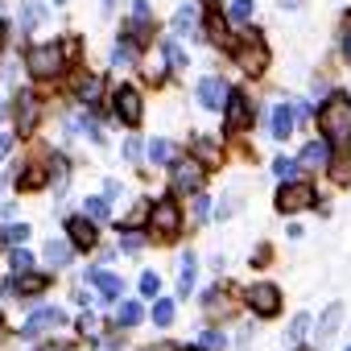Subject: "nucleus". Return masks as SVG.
I'll use <instances>...</instances> for the list:
<instances>
[{"instance_id":"obj_28","label":"nucleus","mask_w":351,"mask_h":351,"mask_svg":"<svg viewBox=\"0 0 351 351\" xmlns=\"http://www.w3.org/2000/svg\"><path fill=\"white\" fill-rule=\"evenodd\" d=\"M153 322H157V326H169V322H173V302H169V298H161V302L153 306Z\"/></svg>"},{"instance_id":"obj_29","label":"nucleus","mask_w":351,"mask_h":351,"mask_svg":"<svg viewBox=\"0 0 351 351\" xmlns=\"http://www.w3.org/2000/svg\"><path fill=\"white\" fill-rule=\"evenodd\" d=\"M273 173H277V178H285V182H298V178H293V173H298V161L277 157V161H273Z\"/></svg>"},{"instance_id":"obj_8","label":"nucleus","mask_w":351,"mask_h":351,"mask_svg":"<svg viewBox=\"0 0 351 351\" xmlns=\"http://www.w3.org/2000/svg\"><path fill=\"white\" fill-rule=\"evenodd\" d=\"M228 99H232V91H228V83L223 79H203L199 83V104L207 108V112H219V108H228Z\"/></svg>"},{"instance_id":"obj_2","label":"nucleus","mask_w":351,"mask_h":351,"mask_svg":"<svg viewBox=\"0 0 351 351\" xmlns=\"http://www.w3.org/2000/svg\"><path fill=\"white\" fill-rule=\"evenodd\" d=\"M66 50L58 46V42H46V46H34L29 54H25V66H29V75L34 79H54V75H62V66H66V58H62Z\"/></svg>"},{"instance_id":"obj_9","label":"nucleus","mask_w":351,"mask_h":351,"mask_svg":"<svg viewBox=\"0 0 351 351\" xmlns=\"http://www.w3.org/2000/svg\"><path fill=\"white\" fill-rule=\"evenodd\" d=\"M203 186V165L195 157L173 161V191H199Z\"/></svg>"},{"instance_id":"obj_10","label":"nucleus","mask_w":351,"mask_h":351,"mask_svg":"<svg viewBox=\"0 0 351 351\" xmlns=\"http://www.w3.org/2000/svg\"><path fill=\"white\" fill-rule=\"evenodd\" d=\"M330 149H335V145H330L326 136H322V141H310V145L302 149L298 165H302V169H326V165H330Z\"/></svg>"},{"instance_id":"obj_45","label":"nucleus","mask_w":351,"mask_h":351,"mask_svg":"<svg viewBox=\"0 0 351 351\" xmlns=\"http://www.w3.org/2000/svg\"><path fill=\"white\" fill-rule=\"evenodd\" d=\"M0 42H5V25H0Z\"/></svg>"},{"instance_id":"obj_5","label":"nucleus","mask_w":351,"mask_h":351,"mask_svg":"<svg viewBox=\"0 0 351 351\" xmlns=\"http://www.w3.org/2000/svg\"><path fill=\"white\" fill-rule=\"evenodd\" d=\"M112 108H116V116H120L128 128H136V124H141V112H145V104H141V91H136V87H116V95H112Z\"/></svg>"},{"instance_id":"obj_14","label":"nucleus","mask_w":351,"mask_h":351,"mask_svg":"<svg viewBox=\"0 0 351 351\" xmlns=\"http://www.w3.org/2000/svg\"><path fill=\"white\" fill-rule=\"evenodd\" d=\"M293 124H298V112H293L289 104H277V108H273V136L285 141V136L293 132Z\"/></svg>"},{"instance_id":"obj_3","label":"nucleus","mask_w":351,"mask_h":351,"mask_svg":"<svg viewBox=\"0 0 351 351\" xmlns=\"http://www.w3.org/2000/svg\"><path fill=\"white\" fill-rule=\"evenodd\" d=\"M149 232H153V236H161V240H173V236L182 232V211L173 207L169 199L153 203V211H149Z\"/></svg>"},{"instance_id":"obj_23","label":"nucleus","mask_w":351,"mask_h":351,"mask_svg":"<svg viewBox=\"0 0 351 351\" xmlns=\"http://www.w3.org/2000/svg\"><path fill=\"white\" fill-rule=\"evenodd\" d=\"M132 62H136V46L132 42H120L112 50V66H132Z\"/></svg>"},{"instance_id":"obj_21","label":"nucleus","mask_w":351,"mask_h":351,"mask_svg":"<svg viewBox=\"0 0 351 351\" xmlns=\"http://www.w3.org/2000/svg\"><path fill=\"white\" fill-rule=\"evenodd\" d=\"M149 157H153V161H157V165H173V145H169V141H161V136H157V141H153V145H149Z\"/></svg>"},{"instance_id":"obj_35","label":"nucleus","mask_w":351,"mask_h":351,"mask_svg":"<svg viewBox=\"0 0 351 351\" xmlns=\"http://www.w3.org/2000/svg\"><path fill=\"white\" fill-rule=\"evenodd\" d=\"M157 289H161V277H157V273H145V277H141V293H145V298H153Z\"/></svg>"},{"instance_id":"obj_32","label":"nucleus","mask_w":351,"mask_h":351,"mask_svg":"<svg viewBox=\"0 0 351 351\" xmlns=\"http://www.w3.org/2000/svg\"><path fill=\"white\" fill-rule=\"evenodd\" d=\"M306 326H310V314H298V318L289 322V343H298V339L306 335Z\"/></svg>"},{"instance_id":"obj_33","label":"nucleus","mask_w":351,"mask_h":351,"mask_svg":"<svg viewBox=\"0 0 351 351\" xmlns=\"http://www.w3.org/2000/svg\"><path fill=\"white\" fill-rule=\"evenodd\" d=\"M5 240H13V244H25V240H29V223H13V228L5 232Z\"/></svg>"},{"instance_id":"obj_41","label":"nucleus","mask_w":351,"mask_h":351,"mask_svg":"<svg viewBox=\"0 0 351 351\" xmlns=\"http://www.w3.org/2000/svg\"><path fill=\"white\" fill-rule=\"evenodd\" d=\"M343 58H347V62H351V34H347V38H343Z\"/></svg>"},{"instance_id":"obj_24","label":"nucleus","mask_w":351,"mask_h":351,"mask_svg":"<svg viewBox=\"0 0 351 351\" xmlns=\"http://www.w3.org/2000/svg\"><path fill=\"white\" fill-rule=\"evenodd\" d=\"M75 91H79V99H87V104H95V99H99V79H95V75H83Z\"/></svg>"},{"instance_id":"obj_15","label":"nucleus","mask_w":351,"mask_h":351,"mask_svg":"<svg viewBox=\"0 0 351 351\" xmlns=\"http://www.w3.org/2000/svg\"><path fill=\"white\" fill-rule=\"evenodd\" d=\"M173 34H199V5H182L173 13Z\"/></svg>"},{"instance_id":"obj_27","label":"nucleus","mask_w":351,"mask_h":351,"mask_svg":"<svg viewBox=\"0 0 351 351\" xmlns=\"http://www.w3.org/2000/svg\"><path fill=\"white\" fill-rule=\"evenodd\" d=\"M116 322H120V326H132V322H141V306H136V302H120V310H116Z\"/></svg>"},{"instance_id":"obj_44","label":"nucleus","mask_w":351,"mask_h":351,"mask_svg":"<svg viewBox=\"0 0 351 351\" xmlns=\"http://www.w3.org/2000/svg\"><path fill=\"white\" fill-rule=\"evenodd\" d=\"M112 5H116V0H104V9H112Z\"/></svg>"},{"instance_id":"obj_6","label":"nucleus","mask_w":351,"mask_h":351,"mask_svg":"<svg viewBox=\"0 0 351 351\" xmlns=\"http://www.w3.org/2000/svg\"><path fill=\"white\" fill-rule=\"evenodd\" d=\"M248 306H252L261 318H273V314L281 310V289H277L273 281H256V285L248 289Z\"/></svg>"},{"instance_id":"obj_7","label":"nucleus","mask_w":351,"mask_h":351,"mask_svg":"<svg viewBox=\"0 0 351 351\" xmlns=\"http://www.w3.org/2000/svg\"><path fill=\"white\" fill-rule=\"evenodd\" d=\"M232 50H236L240 66H244V71H252V75H261V71L269 66V50L261 46V38H252V42H240V46H232Z\"/></svg>"},{"instance_id":"obj_19","label":"nucleus","mask_w":351,"mask_h":351,"mask_svg":"<svg viewBox=\"0 0 351 351\" xmlns=\"http://www.w3.org/2000/svg\"><path fill=\"white\" fill-rule=\"evenodd\" d=\"M46 265L66 269V265H71V248H66L62 240H50V244H46Z\"/></svg>"},{"instance_id":"obj_25","label":"nucleus","mask_w":351,"mask_h":351,"mask_svg":"<svg viewBox=\"0 0 351 351\" xmlns=\"http://www.w3.org/2000/svg\"><path fill=\"white\" fill-rule=\"evenodd\" d=\"M252 13H256L252 0H232V21H236V25H248V21H252Z\"/></svg>"},{"instance_id":"obj_37","label":"nucleus","mask_w":351,"mask_h":351,"mask_svg":"<svg viewBox=\"0 0 351 351\" xmlns=\"http://www.w3.org/2000/svg\"><path fill=\"white\" fill-rule=\"evenodd\" d=\"M124 252H141V244H145V236H136V232H124Z\"/></svg>"},{"instance_id":"obj_11","label":"nucleus","mask_w":351,"mask_h":351,"mask_svg":"<svg viewBox=\"0 0 351 351\" xmlns=\"http://www.w3.org/2000/svg\"><path fill=\"white\" fill-rule=\"evenodd\" d=\"M248 120H252V112H248V95H244V91H232V99H228V132H244Z\"/></svg>"},{"instance_id":"obj_46","label":"nucleus","mask_w":351,"mask_h":351,"mask_svg":"<svg viewBox=\"0 0 351 351\" xmlns=\"http://www.w3.org/2000/svg\"><path fill=\"white\" fill-rule=\"evenodd\" d=\"M186 351H203V347H186Z\"/></svg>"},{"instance_id":"obj_16","label":"nucleus","mask_w":351,"mask_h":351,"mask_svg":"<svg viewBox=\"0 0 351 351\" xmlns=\"http://www.w3.org/2000/svg\"><path fill=\"white\" fill-rule=\"evenodd\" d=\"M34 124H38V104H34V95L25 91V95L17 99V128H21V132H29Z\"/></svg>"},{"instance_id":"obj_17","label":"nucleus","mask_w":351,"mask_h":351,"mask_svg":"<svg viewBox=\"0 0 351 351\" xmlns=\"http://www.w3.org/2000/svg\"><path fill=\"white\" fill-rule=\"evenodd\" d=\"M91 281H95V289H99L104 298H120V289H124V281H120L116 273H108V269H95Z\"/></svg>"},{"instance_id":"obj_26","label":"nucleus","mask_w":351,"mask_h":351,"mask_svg":"<svg viewBox=\"0 0 351 351\" xmlns=\"http://www.w3.org/2000/svg\"><path fill=\"white\" fill-rule=\"evenodd\" d=\"M83 211H87V219H91V223H104V219H108V199H87V203H83Z\"/></svg>"},{"instance_id":"obj_42","label":"nucleus","mask_w":351,"mask_h":351,"mask_svg":"<svg viewBox=\"0 0 351 351\" xmlns=\"http://www.w3.org/2000/svg\"><path fill=\"white\" fill-rule=\"evenodd\" d=\"M306 0H281V9H302Z\"/></svg>"},{"instance_id":"obj_43","label":"nucleus","mask_w":351,"mask_h":351,"mask_svg":"<svg viewBox=\"0 0 351 351\" xmlns=\"http://www.w3.org/2000/svg\"><path fill=\"white\" fill-rule=\"evenodd\" d=\"M149 351H173V347H169V343H153Z\"/></svg>"},{"instance_id":"obj_47","label":"nucleus","mask_w":351,"mask_h":351,"mask_svg":"<svg viewBox=\"0 0 351 351\" xmlns=\"http://www.w3.org/2000/svg\"><path fill=\"white\" fill-rule=\"evenodd\" d=\"M0 240H5V236H0Z\"/></svg>"},{"instance_id":"obj_30","label":"nucleus","mask_w":351,"mask_h":351,"mask_svg":"<svg viewBox=\"0 0 351 351\" xmlns=\"http://www.w3.org/2000/svg\"><path fill=\"white\" fill-rule=\"evenodd\" d=\"M326 169H330V178H335V182H351V161H347V157H339V161H330Z\"/></svg>"},{"instance_id":"obj_22","label":"nucleus","mask_w":351,"mask_h":351,"mask_svg":"<svg viewBox=\"0 0 351 351\" xmlns=\"http://www.w3.org/2000/svg\"><path fill=\"white\" fill-rule=\"evenodd\" d=\"M178 289H182V293H191V289H195V256H191V252L182 256V269H178Z\"/></svg>"},{"instance_id":"obj_4","label":"nucleus","mask_w":351,"mask_h":351,"mask_svg":"<svg viewBox=\"0 0 351 351\" xmlns=\"http://www.w3.org/2000/svg\"><path fill=\"white\" fill-rule=\"evenodd\" d=\"M314 186L310 182H285L281 191H277V211L281 215H293V211H310L314 207Z\"/></svg>"},{"instance_id":"obj_31","label":"nucleus","mask_w":351,"mask_h":351,"mask_svg":"<svg viewBox=\"0 0 351 351\" xmlns=\"http://www.w3.org/2000/svg\"><path fill=\"white\" fill-rule=\"evenodd\" d=\"M9 261H13V269H17V273H25V269L34 265V256H29L25 248H13V252H9Z\"/></svg>"},{"instance_id":"obj_38","label":"nucleus","mask_w":351,"mask_h":351,"mask_svg":"<svg viewBox=\"0 0 351 351\" xmlns=\"http://www.w3.org/2000/svg\"><path fill=\"white\" fill-rule=\"evenodd\" d=\"M207 211H211V203L199 195V199H195V219H207Z\"/></svg>"},{"instance_id":"obj_34","label":"nucleus","mask_w":351,"mask_h":351,"mask_svg":"<svg viewBox=\"0 0 351 351\" xmlns=\"http://www.w3.org/2000/svg\"><path fill=\"white\" fill-rule=\"evenodd\" d=\"M17 289H21V293H38V289H46V277H34V273H29L25 281H17Z\"/></svg>"},{"instance_id":"obj_13","label":"nucleus","mask_w":351,"mask_h":351,"mask_svg":"<svg viewBox=\"0 0 351 351\" xmlns=\"http://www.w3.org/2000/svg\"><path fill=\"white\" fill-rule=\"evenodd\" d=\"M62 322H66V314H62V310H38V314L21 326V335H25V339H34V335L54 330V326H62Z\"/></svg>"},{"instance_id":"obj_39","label":"nucleus","mask_w":351,"mask_h":351,"mask_svg":"<svg viewBox=\"0 0 351 351\" xmlns=\"http://www.w3.org/2000/svg\"><path fill=\"white\" fill-rule=\"evenodd\" d=\"M124 157L136 161V157H141V141H128V145H124Z\"/></svg>"},{"instance_id":"obj_18","label":"nucleus","mask_w":351,"mask_h":351,"mask_svg":"<svg viewBox=\"0 0 351 351\" xmlns=\"http://www.w3.org/2000/svg\"><path fill=\"white\" fill-rule=\"evenodd\" d=\"M339 322H343V306L335 302V306H326V314H322V322H318V343H326V339L339 330Z\"/></svg>"},{"instance_id":"obj_1","label":"nucleus","mask_w":351,"mask_h":351,"mask_svg":"<svg viewBox=\"0 0 351 351\" xmlns=\"http://www.w3.org/2000/svg\"><path fill=\"white\" fill-rule=\"evenodd\" d=\"M318 128L330 145H347L351 141V95H343V91L326 95V104L318 112Z\"/></svg>"},{"instance_id":"obj_36","label":"nucleus","mask_w":351,"mask_h":351,"mask_svg":"<svg viewBox=\"0 0 351 351\" xmlns=\"http://www.w3.org/2000/svg\"><path fill=\"white\" fill-rule=\"evenodd\" d=\"M223 347H228V339H223V335H215V330H207V335H203V351H223Z\"/></svg>"},{"instance_id":"obj_20","label":"nucleus","mask_w":351,"mask_h":351,"mask_svg":"<svg viewBox=\"0 0 351 351\" xmlns=\"http://www.w3.org/2000/svg\"><path fill=\"white\" fill-rule=\"evenodd\" d=\"M46 21V9L38 5V0H25V9H21V29H38Z\"/></svg>"},{"instance_id":"obj_40","label":"nucleus","mask_w":351,"mask_h":351,"mask_svg":"<svg viewBox=\"0 0 351 351\" xmlns=\"http://www.w3.org/2000/svg\"><path fill=\"white\" fill-rule=\"evenodd\" d=\"M9 149H13V136H5V132H0V161L9 157Z\"/></svg>"},{"instance_id":"obj_12","label":"nucleus","mask_w":351,"mask_h":351,"mask_svg":"<svg viewBox=\"0 0 351 351\" xmlns=\"http://www.w3.org/2000/svg\"><path fill=\"white\" fill-rule=\"evenodd\" d=\"M66 236L75 240V248H95V223L87 219V215H75V219H66Z\"/></svg>"},{"instance_id":"obj_48","label":"nucleus","mask_w":351,"mask_h":351,"mask_svg":"<svg viewBox=\"0 0 351 351\" xmlns=\"http://www.w3.org/2000/svg\"><path fill=\"white\" fill-rule=\"evenodd\" d=\"M347 351H351V347H347Z\"/></svg>"}]
</instances>
